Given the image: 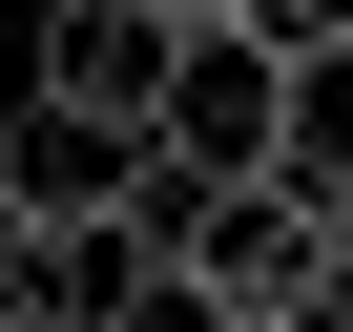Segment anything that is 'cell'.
<instances>
[{"mask_svg": "<svg viewBox=\"0 0 353 332\" xmlns=\"http://www.w3.org/2000/svg\"><path fill=\"white\" fill-rule=\"evenodd\" d=\"M166 21H229V0H166Z\"/></svg>", "mask_w": 353, "mask_h": 332, "instance_id": "52a82bcc", "label": "cell"}, {"mask_svg": "<svg viewBox=\"0 0 353 332\" xmlns=\"http://www.w3.org/2000/svg\"><path fill=\"white\" fill-rule=\"evenodd\" d=\"M229 21H250V42L291 63V83H312V63H353V0H229Z\"/></svg>", "mask_w": 353, "mask_h": 332, "instance_id": "5b68a950", "label": "cell"}, {"mask_svg": "<svg viewBox=\"0 0 353 332\" xmlns=\"http://www.w3.org/2000/svg\"><path fill=\"white\" fill-rule=\"evenodd\" d=\"M145 83H166V0H42V104L145 125Z\"/></svg>", "mask_w": 353, "mask_h": 332, "instance_id": "3957f363", "label": "cell"}, {"mask_svg": "<svg viewBox=\"0 0 353 332\" xmlns=\"http://www.w3.org/2000/svg\"><path fill=\"white\" fill-rule=\"evenodd\" d=\"M312 187H332V249H353V145H312Z\"/></svg>", "mask_w": 353, "mask_h": 332, "instance_id": "8992f818", "label": "cell"}, {"mask_svg": "<svg viewBox=\"0 0 353 332\" xmlns=\"http://www.w3.org/2000/svg\"><path fill=\"white\" fill-rule=\"evenodd\" d=\"M0 332H83V249L42 208H0Z\"/></svg>", "mask_w": 353, "mask_h": 332, "instance_id": "277c9868", "label": "cell"}, {"mask_svg": "<svg viewBox=\"0 0 353 332\" xmlns=\"http://www.w3.org/2000/svg\"><path fill=\"white\" fill-rule=\"evenodd\" d=\"M145 145H166V166H291V63H270L250 21H166Z\"/></svg>", "mask_w": 353, "mask_h": 332, "instance_id": "6da1fadb", "label": "cell"}, {"mask_svg": "<svg viewBox=\"0 0 353 332\" xmlns=\"http://www.w3.org/2000/svg\"><path fill=\"white\" fill-rule=\"evenodd\" d=\"M125 187H145V125H83V104H0V208L83 229V208H125Z\"/></svg>", "mask_w": 353, "mask_h": 332, "instance_id": "7a4b0ae2", "label": "cell"}]
</instances>
